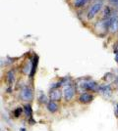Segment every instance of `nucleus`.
Returning a JSON list of instances; mask_svg holds the SVG:
<instances>
[{"label": "nucleus", "mask_w": 118, "mask_h": 131, "mask_svg": "<svg viewBox=\"0 0 118 131\" xmlns=\"http://www.w3.org/2000/svg\"><path fill=\"white\" fill-rule=\"evenodd\" d=\"M75 91H76V89H75V87H74L72 84L66 85V86L64 87V90H63L64 99H65L66 101H70V100L74 97V95H75Z\"/></svg>", "instance_id": "1"}, {"label": "nucleus", "mask_w": 118, "mask_h": 131, "mask_svg": "<svg viewBox=\"0 0 118 131\" xmlns=\"http://www.w3.org/2000/svg\"><path fill=\"white\" fill-rule=\"evenodd\" d=\"M21 98L24 101H32L34 98L33 90L28 86H24L21 90Z\"/></svg>", "instance_id": "2"}, {"label": "nucleus", "mask_w": 118, "mask_h": 131, "mask_svg": "<svg viewBox=\"0 0 118 131\" xmlns=\"http://www.w3.org/2000/svg\"><path fill=\"white\" fill-rule=\"evenodd\" d=\"M101 6H102V3H101V2H99V3L96 2V3H95L94 5L90 7V9L89 10V13H88V19H89V20H92V19L98 13V11L101 9Z\"/></svg>", "instance_id": "3"}, {"label": "nucleus", "mask_w": 118, "mask_h": 131, "mask_svg": "<svg viewBox=\"0 0 118 131\" xmlns=\"http://www.w3.org/2000/svg\"><path fill=\"white\" fill-rule=\"evenodd\" d=\"M109 29L112 32H115L118 30V14H112V17L110 18Z\"/></svg>", "instance_id": "4"}, {"label": "nucleus", "mask_w": 118, "mask_h": 131, "mask_svg": "<svg viewBox=\"0 0 118 131\" xmlns=\"http://www.w3.org/2000/svg\"><path fill=\"white\" fill-rule=\"evenodd\" d=\"M87 90H90L93 92H97V91H99V85L96 81L89 79L88 84H87Z\"/></svg>", "instance_id": "5"}, {"label": "nucleus", "mask_w": 118, "mask_h": 131, "mask_svg": "<svg viewBox=\"0 0 118 131\" xmlns=\"http://www.w3.org/2000/svg\"><path fill=\"white\" fill-rule=\"evenodd\" d=\"M92 100H93V96L89 93H83L79 97V101L83 104H88V103L92 102Z\"/></svg>", "instance_id": "6"}, {"label": "nucleus", "mask_w": 118, "mask_h": 131, "mask_svg": "<svg viewBox=\"0 0 118 131\" xmlns=\"http://www.w3.org/2000/svg\"><path fill=\"white\" fill-rule=\"evenodd\" d=\"M49 96H50V101H53V102L59 101L61 98V91L58 89H53V90H51Z\"/></svg>", "instance_id": "7"}, {"label": "nucleus", "mask_w": 118, "mask_h": 131, "mask_svg": "<svg viewBox=\"0 0 118 131\" xmlns=\"http://www.w3.org/2000/svg\"><path fill=\"white\" fill-rule=\"evenodd\" d=\"M99 92L105 96H109L110 93H111V88H110V85L108 84H104V85H101L99 86Z\"/></svg>", "instance_id": "8"}, {"label": "nucleus", "mask_w": 118, "mask_h": 131, "mask_svg": "<svg viewBox=\"0 0 118 131\" xmlns=\"http://www.w3.org/2000/svg\"><path fill=\"white\" fill-rule=\"evenodd\" d=\"M38 63H39V57L38 55H34V59H33V67H32V71L30 72V77H33L34 74V72L37 71V68H38Z\"/></svg>", "instance_id": "9"}, {"label": "nucleus", "mask_w": 118, "mask_h": 131, "mask_svg": "<svg viewBox=\"0 0 118 131\" xmlns=\"http://www.w3.org/2000/svg\"><path fill=\"white\" fill-rule=\"evenodd\" d=\"M47 110H48L50 113H55L57 110H58V105H57L55 102L50 101V102H48V104H47Z\"/></svg>", "instance_id": "10"}, {"label": "nucleus", "mask_w": 118, "mask_h": 131, "mask_svg": "<svg viewBox=\"0 0 118 131\" xmlns=\"http://www.w3.org/2000/svg\"><path fill=\"white\" fill-rule=\"evenodd\" d=\"M15 80V71H9L7 72V81L8 84L11 85L12 83Z\"/></svg>", "instance_id": "11"}, {"label": "nucleus", "mask_w": 118, "mask_h": 131, "mask_svg": "<svg viewBox=\"0 0 118 131\" xmlns=\"http://www.w3.org/2000/svg\"><path fill=\"white\" fill-rule=\"evenodd\" d=\"M24 110H25V114H26L27 116L31 117V116L33 115V110H32V107H31L30 105H26V106L24 107Z\"/></svg>", "instance_id": "12"}, {"label": "nucleus", "mask_w": 118, "mask_h": 131, "mask_svg": "<svg viewBox=\"0 0 118 131\" xmlns=\"http://www.w3.org/2000/svg\"><path fill=\"white\" fill-rule=\"evenodd\" d=\"M88 1H89V0H75V1H74V6L77 7V8L82 7V6H84Z\"/></svg>", "instance_id": "13"}, {"label": "nucleus", "mask_w": 118, "mask_h": 131, "mask_svg": "<svg viewBox=\"0 0 118 131\" xmlns=\"http://www.w3.org/2000/svg\"><path fill=\"white\" fill-rule=\"evenodd\" d=\"M39 102L41 103V104H44V103H46L47 102V98H46V96H45L43 93H39Z\"/></svg>", "instance_id": "14"}, {"label": "nucleus", "mask_w": 118, "mask_h": 131, "mask_svg": "<svg viewBox=\"0 0 118 131\" xmlns=\"http://www.w3.org/2000/svg\"><path fill=\"white\" fill-rule=\"evenodd\" d=\"M21 113H22V109H21V108H17V109L14 111V115H15L16 117H19V116L21 115Z\"/></svg>", "instance_id": "15"}, {"label": "nucleus", "mask_w": 118, "mask_h": 131, "mask_svg": "<svg viewBox=\"0 0 118 131\" xmlns=\"http://www.w3.org/2000/svg\"><path fill=\"white\" fill-rule=\"evenodd\" d=\"M111 2H112L113 4H115V5H117L118 6V0H110Z\"/></svg>", "instance_id": "16"}, {"label": "nucleus", "mask_w": 118, "mask_h": 131, "mask_svg": "<svg viewBox=\"0 0 118 131\" xmlns=\"http://www.w3.org/2000/svg\"><path fill=\"white\" fill-rule=\"evenodd\" d=\"M115 59H116V61L118 62V53H116V54H115Z\"/></svg>", "instance_id": "17"}, {"label": "nucleus", "mask_w": 118, "mask_h": 131, "mask_svg": "<svg viewBox=\"0 0 118 131\" xmlns=\"http://www.w3.org/2000/svg\"><path fill=\"white\" fill-rule=\"evenodd\" d=\"M116 116L118 117V106H117V108H116Z\"/></svg>", "instance_id": "18"}]
</instances>
